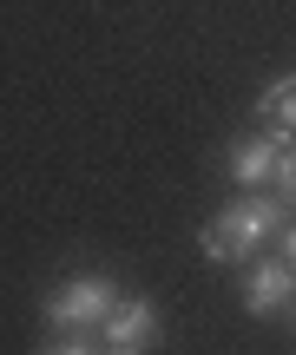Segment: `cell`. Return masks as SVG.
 <instances>
[{
  "instance_id": "cell-1",
  "label": "cell",
  "mask_w": 296,
  "mask_h": 355,
  "mask_svg": "<svg viewBox=\"0 0 296 355\" xmlns=\"http://www.w3.org/2000/svg\"><path fill=\"white\" fill-rule=\"evenodd\" d=\"M284 224H290V204L277 198V191H244V198H231L198 230V250H204L211 263H244V257H257V243H270Z\"/></svg>"
},
{
  "instance_id": "cell-2",
  "label": "cell",
  "mask_w": 296,
  "mask_h": 355,
  "mask_svg": "<svg viewBox=\"0 0 296 355\" xmlns=\"http://www.w3.org/2000/svg\"><path fill=\"white\" fill-rule=\"evenodd\" d=\"M119 303V283L105 277V270H79V277H66L60 290L46 296V329H86L99 336V322L112 316Z\"/></svg>"
},
{
  "instance_id": "cell-3",
  "label": "cell",
  "mask_w": 296,
  "mask_h": 355,
  "mask_svg": "<svg viewBox=\"0 0 296 355\" xmlns=\"http://www.w3.org/2000/svg\"><path fill=\"white\" fill-rule=\"evenodd\" d=\"M99 349H112V355L158 349V303H152V296H119L112 316L99 322Z\"/></svg>"
},
{
  "instance_id": "cell-4",
  "label": "cell",
  "mask_w": 296,
  "mask_h": 355,
  "mask_svg": "<svg viewBox=\"0 0 296 355\" xmlns=\"http://www.w3.org/2000/svg\"><path fill=\"white\" fill-rule=\"evenodd\" d=\"M277 158H284V132H250V139H237L231 145V178H237V191H270V178H277Z\"/></svg>"
},
{
  "instance_id": "cell-5",
  "label": "cell",
  "mask_w": 296,
  "mask_h": 355,
  "mask_svg": "<svg viewBox=\"0 0 296 355\" xmlns=\"http://www.w3.org/2000/svg\"><path fill=\"white\" fill-rule=\"evenodd\" d=\"M296 303V263L290 257H270V263H257L244 277V309L250 316H284Z\"/></svg>"
},
{
  "instance_id": "cell-6",
  "label": "cell",
  "mask_w": 296,
  "mask_h": 355,
  "mask_svg": "<svg viewBox=\"0 0 296 355\" xmlns=\"http://www.w3.org/2000/svg\"><path fill=\"white\" fill-rule=\"evenodd\" d=\"M257 119H263L270 132H284V139H296V73L270 79V86L257 92Z\"/></svg>"
},
{
  "instance_id": "cell-7",
  "label": "cell",
  "mask_w": 296,
  "mask_h": 355,
  "mask_svg": "<svg viewBox=\"0 0 296 355\" xmlns=\"http://www.w3.org/2000/svg\"><path fill=\"white\" fill-rule=\"evenodd\" d=\"M270 191L284 204H296V139H284V158H277V178H270Z\"/></svg>"
}]
</instances>
